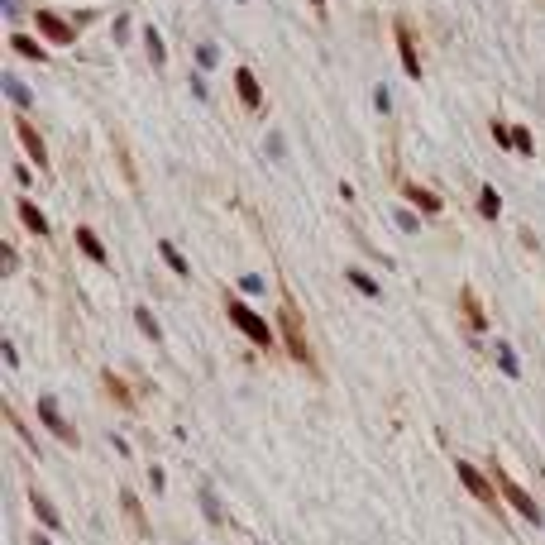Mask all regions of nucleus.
<instances>
[{
    "label": "nucleus",
    "mask_w": 545,
    "mask_h": 545,
    "mask_svg": "<svg viewBox=\"0 0 545 545\" xmlns=\"http://www.w3.org/2000/svg\"><path fill=\"white\" fill-rule=\"evenodd\" d=\"M277 335H282L287 354L297 359V364H302V369L316 373V354H311V340H306L302 311H297V302H292V297H282V306H277Z\"/></svg>",
    "instance_id": "1"
},
{
    "label": "nucleus",
    "mask_w": 545,
    "mask_h": 545,
    "mask_svg": "<svg viewBox=\"0 0 545 545\" xmlns=\"http://www.w3.org/2000/svg\"><path fill=\"white\" fill-rule=\"evenodd\" d=\"M225 316H230V325H240L244 335H249V345H258V350H272V345H277V330H272L258 311H249L235 292H225Z\"/></svg>",
    "instance_id": "2"
},
{
    "label": "nucleus",
    "mask_w": 545,
    "mask_h": 545,
    "mask_svg": "<svg viewBox=\"0 0 545 545\" xmlns=\"http://www.w3.org/2000/svg\"><path fill=\"white\" fill-rule=\"evenodd\" d=\"M488 479L497 483V493H502V502H512V507H516V512H521V516H526V521H536V526H541V521H545V516H541V507H536V497H531L526 488H521V483H516L512 474H507V469L497 464V459H493V464H488Z\"/></svg>",
    "instance_id": "3"
},
{
    "label": "nucleus",
    "mask_w": 545,
    "mask_h": 545,
    "mask_svg": "<svg viewBox=\"0 0 545 545\" xmlns=\"http://www.w3.org/2000/svg\"><path fill=\"white\" fill-rule=\"evenodd\" d=\"M454 474H459V483H464L469 493L479 497L483 507H493V512H497V497H502V493H497V483L488 479L483 469H474V464H469V459H459V464H454Z\"/></svg>",
    "instance_id": "4"
},
{
    "label": "nucleus",
    "mask_w": 545,
    "mask_h": 545,
    "mask_svg": "<svg viewBox=\"0 0 545 545\" xmlns=\"http://www.w3.org/2000/svg\"><path fill=\"white\" fill-rule=\"evenodd\" d=\"M39 421H44V426H49L63 445H81V435L63 421V412H58V402H53V397H39Z\"/></svg>",
    "instance_id": "5"
},
{
    "label": "nucleus",
    "mask_w": 545,
    "mask_h": 545,
    "mask_svg": "<svg viewBox=\"0 0 545 545\" xmlns=\"http://www.w3.org/2000/svg\"><path fill=\"white\" fill-rule=\"evenodd\" d=\"M392 34H397V53H402V72L417 81L421 77V58H417V44H412V29H407V19H397L392 24Z\"/></svg>",
    "instance_id": "6"
},
{
    "label": "nucleus",
    "mask_w": 545,
    "mask_h": 545,
    "mask_svg": "<svg viewBox=\"0 0 545 545\" xmlns=\"http://www.w3.org/2000/svg\"><path fill=\"white\" fill-rule=\"evenodd\" d=\"M459 311H464V325H469V335H483V330H488V316H483V306H479V292H474V287H459Z\"/></svg>",
    "instance_id": "7"
},
{
    "label": "nucleus",
    "mask_w": 545,
    "mask_h": 545,
    "mask_svg": "<svg viewBox=\"0 0 545 545\" xmlns=\"http://www.w3.org/2000/svg\"><path fill=\"white\" fill-rule=\"evenodd\" d=\"M15 134H19V144H24V153H29L39 168H49V148H44V139H39V129H34L29 120H15Z\"/></svg>",
    "instance_id": "8"
},
{
    "label": "nucleus",
    "mask_w": 545,
    "mask_h": 545,
    "mask_svg": "<svg viewBox=\"0 0 545 545\" xmlns=\"http://www.w3.org/2000/svg\"><path fill=\"white\" fill-rule=\"evenodd\" d=\"M402 196H407L412 206H421V210H426V215H440V210H445V201H440V196H435V192H426L421 182H402Z\"/></svg>",
    "instance_id": "9"
},
{
    "label": "nucleus",
    "mask_w": 545,
    "mask_h": 545,
    "mask_svg": "<svg viewBox=\"0 0 545 545\" xmlns=\"http://www.w3.org/2000/svg\"><path fill=\"white\" fill-rule=\"evenodd\" d=\"M29 507H34V516L44 521V531H63V516H58V507L49 502V493H39V488H29Z\"/></svg>",
    "instance_id": "10"
},
{
    "label": "nucleus",
    "mask_w": 545,
    "mask_h": 545,
    "mask_svg": "<svg viewBox=\"0 0 545 545\" xmlns=\"http://www.w3.org/2000/svg\"><path fill=\"white\" fill-rule=\"evenodd\" d=\"M34 19H39V29L49 34L53 44H72V39H77V29H72V24H63V19L53 15V10H39Z\"/></svg>",
    "instance_id": "11"
},
{
    "label": "nucleus",
    "mask_w": 545,
    "mask_h": 545,
    "mask_svg": "<svg viewBox=\"0 0 545 545\" xmlns=\"http://www.w3.org/2000/svg\"><path fill=\"white\" fill-rule=\"evenodd\" d=\"M120 507H125V516H129V526H134V536H144V541H148V536H153V526H148L144 507H139V497L129 493V488L120 493Z\"/></svg>",
    "instance_id": "12"
},
{
    "label": "nucleus",
    "mask_w": 545,
    "mask_h": 545,
    "mask_svg": "<svg viewBox=\"0 0 545 545\" xmlns=\"http://www.w3.org/2000/svg\"><path fill=\"white\" fill-rule=\"evenodd\" d=\"M235 86H240V101L249 106V111H258V106H263V86H258V77L249 72V67H240V72H235Z\"/></svg>",
    "instance_id": "13"
},
{
    "label": "nucleus",
    "mask_w": 545,
    "mask_h": 545,
    "mask_svg": "<svg viewBox=\"0 0 545 545\" xmlns=\"http://www.w3.org/2000/svg\"><path fill=\"white\" fill-rule=\"evenodd\" d=\"M15 210H19V220H24V230H34L39 240L49 235V215H44V210L34 206V201H24V196H19V201H15Z\"/></svg>",
    "instance_id": "14"
},
{
    "label": "nucleus",
    "mask_w": 545,
    "mask_h": 545,
    "mask_svg": "<svg viewBox=\"0 0 545 545\" xmlns=\"http://www.w3.org/2000/svg\"><path fill=\"white\" fill-rule=\"evenodd\" d=\"M77 249L91 258V263H111V258H106V244L96 240V230H91V225H77Z\"/></svg>",
    "instance_id": "15"
},
{
    "label": "nucleus",
    "mask_w": 545,
    "mask_h": 545,
    "mask_svg": "<svg viewBox=\"0 0 545 545\" xmlns=\"http://www.w3.org/2000/svg\"><path fill=\"white\" fill-rule=\"evenodd\" d=\"M10 49H15L19 58H29V63H44V58H49V49H44L39 39H29V34H10Z\"/></svg>",
    "instance_id": "16"
},
{
    "label": "nucleus",
    "mask_w": 545,
    "mask_h": 545,
    "mask_svg": "<svg viewBox=\"0 0 545 545\" xmlns=\"http://www.w3.org/2000/svg\"><path fill=\"white\" fill-rule=\"evenodd\" d=\"M158 258H163V263H168V268L177 272V277H192V263H187V258L177 254V244H168V240H163V244H158Z\"/></svg>",
    "instance_id": "17"
},
{
    "label": "nucleus",
    "mask_w": 545,
    "mask_h": 545,
    "mask_svg": "<svg viewBox=\"0 0 545 545\" xmlns=\"http://www.w3.org/2000/svg\"><path fill=\"white\" fill-rule=\"evenodd\" d=\"M479 215L483 220H497V215H502V196H497L493 187H479Z\"/></svg>",
    "instance_id": "18"
},
{
    "label": "nucleus",
    "mask_w": 545,
    "mask_h": 545,
    "mask_svg": "<svg viewBox=\"0 0 545 545\" xmlns=\"http://www.w3.org/2000/svg\"><path fill=\"white\" fill-rule=\"evenodd\" d=\"M101 383H106V392H111V397L120 402L125 412H129V407H134V397H129V387L120 383V378H115V369H106V373H101Z\"/></svg>",
    "instance_id": "19"
},
{
    "label": "nucleus",
    "mask_w": 545,
    "mask_h": 545,
    "mask_svg": "<svg viewBox=\"0 0 545 545\" xmlns=\"http://www.w3.org/2000/svg\"><path fill=\"white\" fill-rule=\"evenodd\" d=\"M345 282H354V287L364 292V297H383V287H378V282H373L364 268H345Z\"/></svg>",
    "instance_id": "20"
},
{
    "label": "nucleus",
    "mask_w": 545,
    "mask_h": 545,
    "mask_svg": "<svg viewBox=\"0 0 545 545\" xmlns=\"http://www.w3.org/2000/svg\"><path fill=\"white\" fill-rule=\"evenodd\" d=\"M497 364H502V373H507V378H521V364H516V354H512V345H507V340H497Z\"/></svg>",
    "instance_id": "21"
},
{
    "label": "nucleus",
    "mask_w": 545,
    "mask_h": 545,
    "mask_svg": "<svg viewBox=\"0 0 545 545\" xmlns=\"http://www.w3.org/2000/svg\"><path fill=\"white\" fill-rule=\"evenodd\" d=\"M196 497H201V512H206L215 526H225V512H220V502H215V493H210V488H196Z\"/></svg>",
    "instance_id": "22"
},
{
    "label": "nucleus",
    "mask_w": 545,
    "mask_h": 545,
    "mask_svg": "<svg viewBox=\"0 0 545 545\" xmlns=\"http://www.w3.org/2000/svg\"><path fill=\"white\" fill-rule=\"evenodd\" d=\"M134 325H139V330H144L148 340H158L163 330H158V321H153V311H148V306H134Z\"/></svg>",
    "instance_id": "23"
},
{
    "label": "nucleus",
    "mask_w": 545,
    "mask_h": 545,
    "mask_svg": "<svg viewBox=\"0 0 545 545\" xmlns=\"http://www.w3.org/2000/svg\"><path fill=\"white\" fill-rule=\"evenodd\" d=\"M5 91H10V101H15L19 111H24V106H29V101H34V91H29V86H24V81H19V77H5Z\"/></svg>",
    "instance_id": "24"
},
{
    "label": "nucleus",
    "mask_w": 545,
    "mask_h": 545,
    "mask_svg": "<svg viewBox=\"0 0 545 545\" xmlns=\"http://www.w3.org/2000/svg\"><path fill=\"white\" fill-rule=\"evenodd\" d=\"M144 49H148V58H153V67H163V39H158V29H144Z\"/></svg>",
    "instance_id": "25"
},
{
    "label": "nucleus",
    "mask_w": 545,
    "mask_h": 545,
    "mask_svg": "<svg viewBox=\"0 0 545 545\" xmlns=\"http://www.w3.org/2000/svg\"><path fill=\"white\" fill-rule=\"evenodd\" d=\"M512 148H516V153H526V158H531V153H536V139H531V129L512 125Z\"/></svg>",
    "instance_id": "26"
},
{
    "label": "nucleus",
    "mask_w": 545,
    "mask_h": 545,
    "mask_svg": "<svg viewBox=\"0 0 545 545\" xmlns=\"http://www.w3.org/2000/svg\"><path fill=\"white\" fill-rule=\"evenodd\" d=\"M5 421H10V426L19 431V440H24L29 449H39V445H34V435H29V426H24V417H19V412H10V407H5Z\"/></svg>",
    "instance_id": "27"
},
{
    "label": "nucleus",
    "mask_w": 545,
    "mask_h": 545,
    "mask_svg": "<svg viewBox=\"0 0 545 545\" xmlns=\"http://www.w3.org/2000/svg\"><path fill=\"white\" fill-rule=\"evenodd\" d=\"M493 139H497V148H512V125L493 120Z\"/></svg>",
    "instance_id": "28"
},
{
    "label": "nucleus",
    "mask_w": 545,
    "mask_h": 545,
    "mask_svg": "<svg viewBox=\"0 0 545 545\" xmlns=\"http://www.w3.org/2000/svg\"><path fill=\"white\" fill-rule=\"evenodd\" d=\"M215 58H220L215 44H201V49H196V63H201V67H215Z\"/></svg>",
    "instance_id": "29"
},
{
    "label": "nucleus",
    "mask_w": 545,
    "mask_h": 545,
    "mask_svg": "<svg viewBox=\"0 0 545 545\" xmlns=\"http://www.w3.org/2000/svg\"><path fill=\"white\" fill-rule=\"evenodd\" d=\"M240 287H244V292H263V287H268V282H263L258 272H249V277H240Z\"/></svg>",
    "instance_id": "30"
},
{
    "label": "nucleus",
    "mask_w": 545,
    "mask_h": 545,
    "mask_svg": "<svg viewBox=\"0 0 545 545\" xmlns=\"http://www.w3.org/2000/svg\"><path fill=\"white\" fill-rule=\"evenodd\" d=\"M0 354H5V364H10V369H15V364H19V350H15V345H10V340L0 345Z\"/></svg>",
    "instance_id": "31"
},
{
    "label": "nucleus",
    "mask_w": 545,
    "mask_h": 545,
    "mask_svg": "<svg viewBox=\"0 0 545 545\" xmlns=\"http://www.w3.org/2000/svg\"><path fill=\"white\" fill-rule=\"evenodd\" d=\"M397 225H402V230H417L421 220H417V215H412V210H397Z\"/></svg>",
    "instance_id": "32"
},
{
    "label": "nucleus",
    "mask_w": 545,
    "mask_h": 545,
    "mask_svg": "<svg viewBox=\"0 0 545 545\" xmlns=\"http://www.w3.org/2000/svg\"><path fill=\"white\" fill-rule=\"evenodd\" d=\"M148 483H153V493H163V469L158 464H148Z\"/></svg>",
    "instance_id": "33"
},
{
    "label": "nucleus",
    "mask_w": 545,
    "mask_h": 545,
    "mask_svg": "<svg viewBox=\"0 0 545 545\" xmlns=\"http://www.w3.org/2000/svg\"><path fill=\"white\" fill-rule=\"evenodd\" d=\"M311 10H316V15H321V19H325V0H311Z\"/></svg>",
    "instance_id": "34"
},
{
    "label": "nucleus",
    "mask_w": 545,
    "mask_h": 545,
    "mask_svg": "<svg viewBox=\"0 0 545 545\" xmlns=\"http://www.w3.org/2000/svg\"><path fill=\"white\" fill-rule=\"evenodd\" d=\"M34 545H53V541H49V536H34Z\"/></svg>",
    "instance_id": "35"
},
{
    "label": "nucleus",
    "mask_w": 545,
    "mask_h": 545,
    "mask_svg": "<svg viewBox=\"0 0 545 545\" xmlns=\"http://www.w3.org/2000/svg\"><path fill=\"white\" fill-rule=\"evenodd\" d=\"M541 483H545V469H541Z\"/></svg>",
    "instance_id": "36"
}]
</instances>
